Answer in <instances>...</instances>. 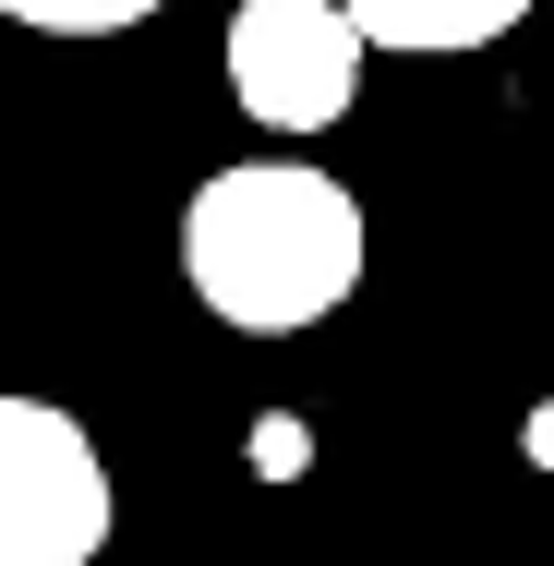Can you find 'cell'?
Masks as SVG:
<instances>
[{
  "label": "cell",
  "mask_w": 554,
  "mask_h": 566,
  "mask_svg": "<svg viewBox=\"0 0 554 566\" xmlns=\"http://www.w3.org/2000/svg\"><path fill=\"white\" fill-rule=\"evenodd\" d=\"M181 265L241 338H290L362 277V206L326 169H218L181 218Z\"/></svg>",
  "instance_id": "obj_1"
},
{
  "label": "cell",
  "mask_w": 554,
  "mask_h": 566,
  "mask_svg": "<svg viewBox=\"0 0 554 566\" xmlns=\"http://www.w3.org/2000/svg\"><path fill=\"white\" fill-rule=\"evenodd\" d=\"M109 543V470L73 410L0 398V566H85Z\"/></svg>",
  "instance_id": "obj_2"
},
{
  "label": "cell",
  "mask_w": 554,
  "mask_h": 566,
  "mask_svg": "<svg viewBox=\"0 0 554 566\" xmlns=\"http://www.w3.org/2000/svg\"><path fill=\"white\" fill-rule=\"evenodd\" d=\"M362 49L374 36L349 24V0H241L229 12V85L278 133H326L362 109Z\"/></svg>",
  "instance_id": "obj_3"
},
{
  "label": "cell",
  "mask_w": 554,
  "mask_h": 566,
  "mask_svg": "<svg viewBox=\"0 0 554 566\" xmlns=\"http://www.w3.org/2000/svg\"><path fill=\"white\" fill-rule=\"evenodd\" d=\"M531 0H349V24L374 36V49H482V36H506Z\"/></svg>",
  "instance_id": "obj_4"
},
{
  "label": "cell",
  "mask_w": 554,
  "mask_h": 566,
  "mask_svg": "<svg viewBox=\"0 0 554 566\" xmlns=\"http://www.w3.org/2000/svg\"><path fill=\"white\" fill-rule=\"evenodd\" d=\"M12 24H36V36H109V24H145L157 0H0Z\"/></svg>",
  "instance_id": "obj_5"
}]
</instances>
